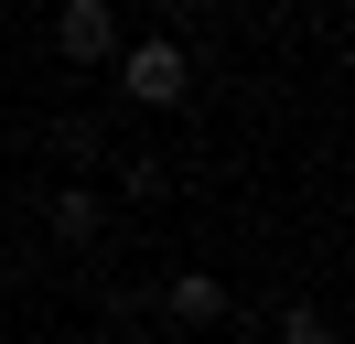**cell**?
I'll return each mask as SVG.
<instances>
[{"label":"cell","instance_id":"obj_1","mask_svg":"<svg viewBox=\"0 0 355 344\" xmlns=\"http://www.w3.org/2000/svg\"><path fill=\"white\" fill-rule=\"evenodd\" d=\"M119 97H130V108H183V97H194V54H183L173 33L130 43V54H119Z\"/></svg>","mask_w":355,"mask_h":344},{"label":"cell","instance_id":"obj_2","mask_svg":"<svg viewBox=\"0 0 355 344\" xmlns=\"http://www.w3.org/2000/svg\"><path fill=\"white\" fill-rule=\"evenodd\" d=\"M54 54L65 64H119V11L108 0H65L54 11Z\"/></svg>","mask_w":355,"mask_h":344},{"label":"cell","instance_id":"obj_3","mask_svg":"<svg viewBox=\"0 0 355 344\" xmlns=\"http://www.w3.org/2000/svg\"><path fill=\"white\" fill-rule=\"evenodd\" d=\"M162 322H173V334L226 322V280H216V269H173V280H162Z\"/></svg>","mask_w":355,"mask_h":344},{"label":"cell","instance_id":"obj_4","mask_svg":"<svg viewBox=\"0 0 355 344\" xmlns=\"http://www.w3.org/2000/svg\"><path fill=\"white\" fill-rule=\"evenodd\" d=\"M44 226H54V248H97V237H108V194H97V183H65L44 205Z\"/></svg>","mask_w":355,"mask_h":344},{"label":"cell","instance_id":"obj_5","mask_svg":"<svg viewBox=\"0 0 355 344\" xmlns=\"http://www.w3.org/2000/svg\"><path fill=\"white\" fill-rule=\"evenodd\" d=\"M108 334H119V344H162V322H151V301H140L130 280H119V291H108Z\"/></svg>","mask_w":355,"mask_h":344},{"label":"cell","instance_id":"obj_6","mask_svg":"<svg viewBox=\"0 0 355 344\" xmlns=\"http://www.w3.org/2000/svg\"><path fill=\"white\" fill-rule=\"evenodd\" d=\"M44 140H54V162H108V129L97 119H54Z\"/></svg>","mask_w":355,"mask_h":344},{"label":"cell","instance_id":"obj_7","mask_svg":"<svg viewBox=\"0 0 355 344\" xmlns=\"http://www.w3.org/2000/svg\"><path fill=\"white\" fill-rule=\"evenodd\" d=\"M162 183H173V162H162V150H119V194H130V205H151Z\"/></svg>","mask_w":355,"mask_h":344},{"label":"cell","instance_id":"obj_8","mask_svg":"<svg viewBox=\"0 0 355 344\" xmlns=\"http://www.w3.org/2000/svg\"><path fill=\"white\" fill-rule=\"evenodd\" d=\"M280 344H334V312H312V301H291V312H280Z\"/></svg>","mask_w":355,"mask_h":344},{"label":"cell","instance_id":"obj_9","mask_svg":"<svg viewBox=\"0 0 355 344\" xmlns=\"http://www.w3.org/2000/svg\"><path fill=\"white\" fill-rule=\"evenodd\" d=\"M0 183H11V162H0Z\"/></svg>","mask_w":355,"mask_h":344}]
</instances>
